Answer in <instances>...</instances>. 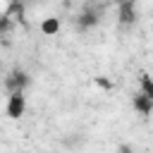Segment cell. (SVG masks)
I'll return each mask as SVG.
<instances>
[{"label":"cell","instance_id":"6da1fadb","mask_svg":"<svg viewBox=\"0 0 153 153\" xmlns=\"http://www.w3.org/2000/svg\"><path fill=\"white\" fill-rule=\"evenodd\" d=\"M131 105H134V110H139L141 115H148V112L153 110V98L146 96L143 91H136V93L131 96Z\"/></svg>","mask_w":153,"mask_h":153}]
</instances>
